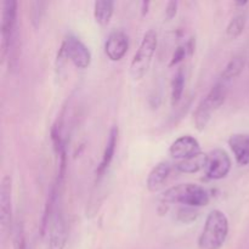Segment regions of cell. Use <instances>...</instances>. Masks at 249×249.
<instances>
[{"mask_svg":"<svg viewBox=\"0 0 249 249\" xmlns=\"http://www.w3.org/2000/svg\"><path fill=\"white\" fill-rule=\"evenodd\" d=\"M17 1L5 0L1 12V58L9 57L11 68L16 66L15 50L17 44Z\"/></svg>","mask_w":249,"mask_h":249,"instance_id":"cell-1","label":"cell"},{"mask_svg":"<svg viewBox=\"0 0 249 249\" xmlns=\"http://www.w3.org/2000/svg\"><path fill=\"white\" fill-rule=\"evenodd\" d=\"M229 235V219L224 212L214 209L208 214L198 237L199 249H220Z\"/></svg>","mask_w":249,"mask_h":249,"instance_id":"cell-2","label":"cell"},{"mask_svg":"<svg viewBox=\"0 0 249 249\" xmlns=\"http://www.w3.org/2000/svg\"><path fill=\"white\" fill-rule=\"evenodd\" d=\"M163 204H181L199 208L209 203L211 197L204 187L197 184H179L168 189L162 195Z\"/></svg>","mask_w":249,"mask_h":249,"instance_id":"cell-3","label":"cell"},{"mask_svg":"<svg viewBox=\"0 0 249 249\" xmlns=\"http://www.w3.org/2000/svg\"><path fill=\"white\" fill-rule=\"evenodd\" d=\"M158 45V34L155 29H148L141 40L138 51L134 55L130 63V75L134 80L145 77L148 72L152 58Z\"/></svg>","mask_w":249,"mask_h":249,"instance_id":"cell-4","label":"cell"},{"mask_svg":"<svg viewBox=\"0 0 249 249\" xmlns=\"http://www.w3.org/2000/svg\"><path fill=\"white\" fill-rule=\"evenodd\" d=\"M61 53L71 61L77 68L84 70L91 63V53L89 48L78 36L70 34L65 38L61 48Z\"/></svg>","mask_w":249,"mask_h":249,"instance_id":"cell-5","label":"cell"},{"mask_svg":"<svg viewBox=\"0 0 249 249\" xmlns=\"http://www.w3.org/2000/svg\"><path fill=\"white\" fill-rule=\"evenodd\" d=\"M232 168V160L228 152L221 148H214L207 153L204 174L211 180H221L226 178Z\"/></svg>","mask_w":249,"mask_h":249,"instance_id":"cell-6","label":"cell"},{"mask_svg":"<svg viewBox=\"0 0 249 249\" xmlns=\"http://www.w3.org/2000/svg\"><path fill=\"white\" fill-rule=\"evenodd\" d=\"M0 230L6 236L12 230V180L5 175L0 185Z\"/></svg>","mask_w":249,"mask_h":249,"instance_id":"cell-7","label":"cell"},{"mask_svg":"<svg viewBox=\"0 0 249 249\" xmlns=\"http://www.w3.org/2000/svg\"><path fill=\"white\" fill-rule=\"evenodd\" d=\"M199 153H202L201 145H199L198 140L191 135L180 136L172 143L169 148V155L177 162L189 160Z\"/></svg>","mask_w":249,"mask_h":249,"instance_id":"cell-8","label":"cell"},{"mask_svg":"<svg viewBox=\"0 0 249 249\" xmlns=\"http://www.w3.org/2000/svg\"><path fill=\"white\" fill-rule=\"evenodd\" d=\"M129 49V36L125 32L117 29L111 32L105 43V53L111 61H119L125 56Z\"/></svg>","mask_w":249,"mask_h":249,"instance_id":"cell-9","label":"cell"},{"mask_svg":"<svg viewBox=\"0 0 249 249\" xmlns=\"http://www.w3.org/2000/svg\"><path fill=\"white\" fill-rule=\"evenodd\" d=\"M118 126H112V129L109 130L108 138H107L106 146H105L104 153H102L101 162H100L99 167L96 169V180L100 181V180L104 178V175L106 174L107 169L111 165L112 160H113L114 153H116L117 148V142H118Z\"/></svg>","mask_w":249,"mask_h":249,"instance_id":"cell-10","label":"cell"},{"mask_svg":"<svg viewBox=\"0 0 249 249\" xmlns=\"http://www.w3.org/2000/svg\"><path fill=\"white\" fill-rule=\"evenodd\" d=\"M172 172V164L169 162H160L152 168L146 180V186L150 192H158L163 189L164 184Z\"/></svg>","mask_w":249,"mask_h":249,"instance_id":"cell-11","label":"cell"},{"mask_svg":"<svg viewBox=\"0 0 249 249\" xmlns=\"http://www.w3.org/2000/svg\"><path fill=\"white\" fill-rule=\"evenodd\" d=\"M229 146L235 156L236 162L240 165L249 164V135L248 134H233L229 139Z\"/></svg>","mask_w":249,"mask_h":249,"instance_id":"cell-12","label":"cell"},{"mask_svg":"<svg viewBox=\"0 0 249 249\" xmlns=\"http://www.w3.org/2000/svg\"><path fill=\"white\" fill-rule=\"evenodd\" d=\"M226 96H228V83L219 79L218 82L212 87V89L209 90V92L207 94V96L204 97L203 100L214 109V111H216V109L225 102Z\"/></svg>","mask_w":249,"mask_h":249,"instance_id":"cell-13","label":"cell"},{"mask_svg":"<svg viewBox=\"0 0 249 249\" xmlns=\"http://www.w3.org/2000/svg\"><path fill=\"white\" fill-rule=\"evenodd\" d=\"M206 160H207V153H199V155L195 156V157L189 158L185 160H179L175 163V168L179 172L185 173V174H195L198 173L199 170L203 169L206 167Z\"/></svg>","mask_w":249,"mask_h":249,"instance_id":"cell-14","label":"cell"},{"mask_svg":"<svg viewBox=\"0 0 249 249\" xmlns=\"http://www.w3.org/2000/svg\"><path fill=\"white\" fill-rule=\"evenodd\" d=\"M114 12V2L111 0H100L94 4V18L101 26L109 23Z\"/></svg>","mask_w":249,"mask_h":249,"instance_id":"cell-15","label":"cell"},{"mask_svg":"<svg viewBox=\"0 0 249 249\" xmlns=\"http://www.w3.org/2000/svg\"><path fill=\"white\" fill-rule=\"evenodd\" d=\"M214 111L203 99L201 100L198 105H197L196 109L194 112V122L195 125H196L197 130L202 131L207 128V125L209 124L212 119V114Z\"/></svg>","mask_w":249,"mask_h":249,"instance_id":"cell-16","label":"cell"},{"mask_svg":"<svg viewBox=\"0 0 249 249\" xmlns=\"http://www.w3.org/2000/svg\"><path fill=\"white\" fill-rule=\"evenodd\" d=\"M246 66V58L242 55H237L235 57L231 58L228 62V65L224 68L223 73L220 75V79L224 82L229 83L230 80H232L233 78L238 77V75L242 73L243 68Z\"/></svg>","mask_w":249,"mask_h":249,"instance_id":"cell-17","label":"cell"},{"mask_svg":"<svg viewBox=\"0 0 249 249\" xmlns=\"http://www.w3.org/2000/svg\"><path fill=\"white\" fill-rule=\"evenodd\" d=\"M246 24H247V14H245V12L236 14L230 19L228 27H226V38L229 40H235V39H237L243 33V31H245Z\"/></svg>","mask_w":249,"mask_h":249,"instance_id":"cell-18","label":"cell"},{"mask_svg":"<svg viewBox=\"0 0 249 249\" xmlns=\"http://www.w3.org/2000/svg\"><path fill=\"white\" fill-rule=\"evenodd\" d=\"M172 89H170V104L172 106H177L181 100L182 94H184L185 88V73L182 68H179L172 79Z\"/></svg>","mask_w":249,"mask_h":249,"instance_id":"cell-19","label":"cell"},{"mask_svg":"<svg viewBox=\"0 0 249 249\" xmlns=\"http://www.w3.org/2000/svg\"><path fill=\"white\" fill-rule=\"evenodd\" d=\"M175 218L179 223L190 224L198 218V211H197V208H192V207L181 206L177 209Z\"/></svg>","mask_w":249,"mask_h":249,"instance_id":"cell-20","label":"cell"},{"mask_svg":"<svg viewBox=\"0 0 249 249\" xmlns=\"http://www.w3.org/2000/svg\"><path fill=\"white\" fill-rule=\"evenodd\" d=\"M44 6H45V2L43 1H36L33 2V10H32V22L36 27H38L40 24L41 17L44 14Z\"/></svg>","mask_w":249,"mask_h":249,"instance_id":"cell-21","label":"cell"},{"mask_svg":"<svg viewBox=\"0 0 249 249\" xmlns=\"http://www.w3.org/2000/svg\"><path fill=\"white\" fill-rule=\"evenodd\" d=\"M186 55H190L186 44L178 46V48L175 49L174 53H173V57H172V61H170L169 66H174V65H178L179 62H181V61L186 57Z\"/></svg>","mask_w":249,"mask_h":249,"instance_id":"cell-22","label":"cell"},{"mask_svg":"<svg viewBox=\"0 0 249 249\" xmlns=\"http://www.w3.org/2000/svg\"><path fill=\"white\" fill-rule=\"evenodd\" d=\"M178 6H179V2L178 1H169L165 6V18L169 21L175 17L178 12Z\"/></svg>","mask_w":249,"mask_h":249,"instance_id":"cell-23","label":"cell"},{"mask_svg":"<svg viewBox=\"0 0 249 249\" xmlns=\"http://www.w3.org/2000/svg\"><path fill=\"white\" fill-rule=\"evenodd\" d=\"M141 12H142V15L145 16L146 14H147L148 11V6H150V1H142L141 2Z\"/></svg>","mask_w":249,"mask_h":249,"instance_id":"cell-24","label":"cell"},{"mask_svg":"<svg viewBox=\"0 0 249 249\" xmlns=\"http://www.w3.org/2000/svg\"><path fill=\"white\" fill-rule=\"evenodd\" d=\"M248 1H236L235 2V6H245V5H247Z\"/></svg>","mask_w":249,"mask_h":249,"instance_id":"cell-25","label":"cell"}]
</instances>
